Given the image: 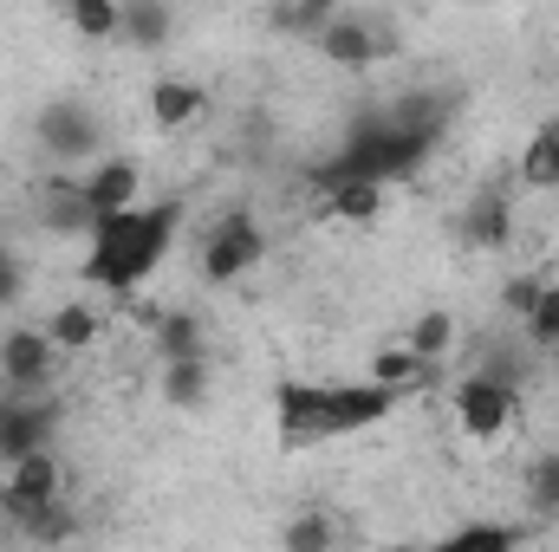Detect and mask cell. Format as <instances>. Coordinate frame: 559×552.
I'll return each mask as SVG.
<instances>
[{
  "instance_id": "6da1fadb",
  "label": "cell",
  "mask_w": 559,
  "mask_h": 552,
  "mask_svg": "<svg viewBox=\"0 0 559 552\" xmlns=\"http://www.w3.org/2000/svg\"><path fill=\"white\" fill-rule=\"evenodd\" d=\"M176 221H182L176 202H131V208H118V215H98L92 235H85L92 248H85V261H79V279H85V286H105V292H118V299L138 292L143 279L169 261Z\"/></svg>"
},
{
  "instance_id": "5bb4252c",
  "label": "cell",
  "mask_w": 559,
  "mask_h": 552,
  "mask_svg": "<svg viewBox=\"0 0 559 552\" xmlns=\"http://www.w3.org/2000/svg\"><path fill=\"white\" fill-rule=\"evenodd\" d=\"M325 215L345 221V228H371V221H384V182H371V176H345V182H332V189H325Z\"/></svg>"
},
{
  "instance_id": "9c48e42d",
  "label": "cell",
  "mask_w": 559,
  "mask_h": 552,
  "mask_svg": "<svg viewBox=\"0 0 559 552\" xmlns=\"http://www.w3.org/2000/svg\"><path fill=\"white\" fill-rule=\"evenodd\" d=\"M59 494H66V468H59V455H52V448H33V455L7 461V488H0L7 514L39 507V501H59Z\"/></svg>"
},
{
  "instance_id": "d4e9b609",
  "label": "cell",
  "mask_w": 559,
  "mask_h": 552,
  "mask_svg": "<svg viewBox=\"0 0 559 552\" xmlns=\"http://www.w3.org/2000/svg\"><path fill=\"white\" fill-rule=\"evenodd\" d=\"M521 325H527V338H534V345H559V279L540 286V299H534V312H527Z\"/></svg>"
},
{
  "instance_id": "4fadbf2b",
  "label": "cell",
  "mask_w": 559,
  "mask_h": 552,
  "mask_svg": "<svg viewBox=\"0 0 559 552\" xmlns=\"http://www.w3.org/2000/svg\"><path fill=\"white\" fill-rule=\"evenodd\" d=\"M462 241L468 248H508L514 241V202L501 189H475V202L462 208Z\"/></svg>"
},
{
  "instance_id": "4316f807",
  "label": "cell",
  "mask_w": 559,
  "mask_h": 552,
  "mask_svg": "<svg viewBox=\"0 0 559 552\" xmlns=\"http://www.w3.org/2000/svg\"><path fill=\"white\" fill-rule=\"evenodd\" d=\"M540 286H547L540 274H514L508 286H501V299H508V312H514V319H527V312H534V299H540Z\"/></svg>"
},
{
  "instance_id": "484cf974",
  "label": "cell",
  "mask_w": 559,
  "mask_h": 552,
  "mask_svg": "<svg viewBox=\"0 0 559 552\" xmlns=\"http://www.w3.org/2000/svg\"><path fill=\"white\" fill-rule=\"evenodd\" d=\"M527 494H534V507H540V514H559V448L534 461V475H527Z\"/></svg>"
},
{
  "instance_id": "ac0fdd59",
  "label": "cell",
  "mask_w": 559,
  "mask_h": 552,
  "mask_svg": "<svg viewBox=\"0 0 559 552\" xmlns=\"http://www.w3.org/2000/svg\"><path fill=\"white\" fill-rule=\"evenodd\" d=\"M169 0H124V26H118V39L124 46H138V52H156L163 39H169Z\"/></svg>"
},
{
  "instance_id": "3957f363",
  "label": "cell",
  "mask_w": 559,
  "mask_h": 552,
  "mask_svg": "<svg viewBox=\"0 0 559 552\" xmlns=\"http://www.w3.org/2000/svg\"><path fill=\"white\" fill-rule=\"evenodd\" d=\"M449 404H455V429H462L475 448H501V442L514 435V422H521V391H514L508 377H495V371L462 377Z\"/></svg>"
},
{
  "instance_id": "52a82bcc",
  "label": "cell",
  "mask_w": 559,
  "mask_h": 552,
  "mask_svg": "<svg viewBox=\"0 0 559 552\" xmlns=\"http://www.w3.org/2000/svg\"><path fill=\"white\" fill-rule=\"evenodd\" d=\"M59 404H46L39 391H26V397H7V416H0V461H20V455H33V448H52V435H59Z\"/></svg>"
},
{
  "instance_id": "e0dca14e",
  "label": "cell",
  "mask_w": 559,
  "mask_h": 552,
  "mask_svg": "<svg viewBox=\"0 0 559 552\" xmlns=\"http://www.w3.org/2000/svg\"><path fill=\"white\" fill-rule=\"evenodd\" d=\"M514 176H521V189H559V124H540L534 137L521 143Z\"/></svg>"
},
{
  "instance_id": "8fae6325",
  "label": "cell",
  "mask_w": 559,
  "mask_h": 552,
  "mask_svg": "<svg viewBox=\"0 0 559 552\" xmlns=\"http://www.w3.org/2000/svg\"><path fill=\"white\" fill-rule=\"evenodd\" d=\"M202 111H209V92H202V79H182V72H169V79H156V85H150V124H156V131H189Z\"/></svg>"
},
{
  "instance_id": "cb8c5ba5",
  "label": "cell",
  "mask_w": 559,
  "mask_h": 552,
  "mask_svg": "<svg viewBox=\"0 0 559 552\" xmlns=\"http://www.w3.org/2000/svg\"><path fill=\"white\" fill-rule=\"evenodd\" d=\"M280 547H286V552H325V547H338V520H332V514H306V520H293V527L280 533Z\"/></svg>"
},
{
  "instance_id": "4dcf8cb0",
  "label": "cell",
  "mask_w": 559,
  "mask_h": 552,
  "mask_svg": "<svg viewBox=\"0 0 559 552\" xmlns=\"http://www.w3.org/2000/svg\"><path fill=\"white\" fill-rule=\"evenodd\" d=\"M0 416H7V397H0Z\"/></svg>"
},
{
  "instance_id": "ffe728a7",
  "label": "cell",
  "mask_w": 559,
  "mask_h": 552,
  "mask_svg": "<svg viewBox=\"0 0 559 552\" xmlns=\"http://www.w3.org/2000/svg\"><path fill=\"white\" fill-rule=\"evenodd\" d=\"M66 26H72L85 46H105V39H118V26H124V0H66Z\"/></svg>"
},
{
  "instance_id": "2e32d148",
  "label": "cell",
  "mask_w": 559,
  "mask_h": 552,
  "mask_svg": "<svg viewBox=\"0 0 559 552\" xmlns=\"http://www.w3.org/2000/svg\"><path fill=\"white\" fill-rule=\"evenodd\" d=\"M371 377H378L384 391H397V397H404V391H417L423 377H429V358L411 351V338H391V345H378V351H371Z\"/></svg>"
},
{
  "instance_id": "8992f818",
  "label": "cell",
  "mask_w": 559,
  "mask_h": 552,
  "mask_svg": "<svg viewBox=\"0 0 559 552\" xmlns=\"http://www.w3.org/2000/svg\"><path fill=\"white\" fill-rule=\"evenodd\" d=\"M312 46H319L332 65H352V72H365V65H378L384 52H397V33H391V26H371V20H358V13H332V20L312 33Z\"/></svg>"
},
{
  "instance_id": "f1b7e54d",
  "label": "cell",
  "mask_w": 559,
  "mask_h": 552,
  "mask_svg": "<svg viewBox=\"0 0 559 552\" xmlns=\"http://www.w3.org/2000/svg\"><path fill=\"white\" fill-rule=\"evenodd\" d=\"M13 292H20V261H13V254L0 248V305H7Z\"/></svg>"
},
{
  "instance_id": "7402d4cb",
  "label": "cell",
  "mask_w": 559,
  "mask_h": 552,
  "mask_svg": "<svg viewBox=\"0 0 559 552\" xmlns=\"http://www.w3.org/2000/svg\"><path fill=\"white\" fill-rule=\"evenodd\" d=\"M156 351H163V358H195V351H202V319H195V312H169V319L156 325Z\"/></svg>"
},
{
  "instance_id": "f546056e",
  "label": "cell",
  "mask_w": 559,
  "mask_h": 552,
  "mask_svg": "<svg viewBox=\"0 0 559 552\" xmlns=\"http://www.w3.org/2000/svg\"><path fill=\"white\" fill-rule=\"evenodd\" d=\"M554 279H559V248H554Z\"/></svg>"
},
{
  "instance_id": "ba28073f",
  "label": "cell",
  "mask_w": 559,
  "mask_h": 552,
  "mask_svg": "<svg viewBox=\"0 0 559 552\" xmlns=\"http://www.w3.org/2000/svg\"><path fill=\"white\" fill-rule=\"evenodd\" d=\"M33 131H39V143H46V156H52V163H79V156H92V149L105 143V124H98L85 105H72V98L46 105Z\"/></svg>"
},
{
  "instance_id": "277c9868",
  "label": "cell",
  "mask_w": 559,
  "mask_h": 552,
  "mask_svg": "<svg viewBox=\"0 0 559 552\" xmlns=\"http://www.w3.org/2000/svg\"><path fill=\"white\" fill-rule=\"evenodd\" d=\"M267 261V235H261V221L254 215H222L209 235H202V254H195V267L209 286H235V279H248L254 267Z\"/></svg>"
},
{
  "instance_id": "30bf717a",
  "label": "cell",
  "mask_w": 559,
  "mask_h": 552,
  "mask_svg": "<svg viewBox=\"0 0 559 552\" xmlns=\"http://www.w3.org/2000/svg\"><path fill=\"white\" fill-rule=\"evenodd\" d=\"M85 182V208H92V221L98 215H118V208H131V202H143V169L131 163V156H105L92 176H79Z\"/></svg>"
},
{
  "instance_id": "44dd1931",
  "label": "cell",
  "mask_w": 559,
  "mask_h": 552,
  "mask_svg": "<svg viewBox=\"0 0 559 552\" xmlns=\"http://www.w3.org/2000/svg\"><path fill=\"white\" fill-rule=\"evenodd\" d=\"M455 332H462V325H455V312H442V305H436V312H423L404 338H411V351H423V358L436 364V358H449V351H455Z\"/></svg>"
},
{
  "instance_id": "d6986e66",
  "label": "cell",
  "mask_w": 559,
  "mask_h": 552,
  "mask_svg": "<svg viewBox=\"0 0 559 552\" xmlns=\"http://www.w3.org/2000/svg\"><path fill=\"white\" fill-rule=\"evenodd\" d=\"M46 332H52V345H59V351H92V345H98V332H105V319H98L85 299H66V305L46 319Z\"/></svg>"
},
{
  "instance_id": "9a60e30c",
  "label": "cell",
  "mask_w": 559,
  "mask_h": 552,
  "mask_svg": "<svg viewBox=\"0 0 559 552\" xmlns=\"http://www.w3.org/2000/svg\"><path fill=\"white\" fill-rule=\"evenodd\" d=\"M209 384H215V364H209V351H195V358H163V404L169 410H202L209 404Z\"/></svg>"
},
{
  "instance_id": "83f0119b",
  "label": "cell",
  "mask_w": 559,
  "mask_h": 552,
  "mask_svg": "<svg viewBox=\"0 0 559 552\" xmlns=\"http://www.w3.org/2000/svg\"><path fill=\"white\" fill-rule=\"evenodd\" d=\"M293 7H299V13H306L312 26H325L332 13H345V0H293Z\"/></svg>"
},
{
  "instance_id": "7a4b0ae2",
  "label": "cell",
  "mask_w": 559,
  "mask_h": 552,
  "mask_svg": "<svg viewBox=\"0 0 559 552\" xmlns=\"http://www.w3.org/2000/svg\"><path fill=\"white\" fill-rule=\"evenodd\" d=\"M391 410H397V391H384L378 377H365V384H299V377H286L274 391V429L286 448L358 435V429L384 422Z\"/></svg>"
},
{
  "instance_id": "7c38bea8",
  "label": "cell",
  "mask_w": 559,
  "mask_h": 552,
  "mask_svg": "<svg viewBox=\"0 0 559 552\" xmlns=\"http://www.w3.org/2000/svg\"><path fill=\"white\" fill-rule=\"evenodd\" d=\"M33 202H39V221L46 228H59V235H92V208H85V182L79 176H46L39 189H33Z\"/></svg>"
},
{
  "instance_id": "603a6c76",
  "label": "cell",
  "mask_w": 559,
  "mask_h": 552,
  "mask_svg": "<svg viewBox=\"0 0 559 552\" xmlns=\"http://www.w3.org/2000/svg\"><path fill=\"white\" fill-rule=\"evenodd\" d=\"M521 540H527V527H495V520H475V527H455L442 547H449V552H475V547L495 552V547H521Z\"/></svg>"
},
{
  "instance_id": "5b68a950",
  "label": "cell",
  "mask_w": 559,
  "mask_h": 552,
  "mask_svg": "<svg viewBox=\"0 0 559 552\" xmlns=\"http://www.w3.org/2000/svg\"><path fill=\"white\" fill-rule=\"evenodd\" d=\"M59 345H52V332L46 325H13L7 338H0V377H7V391L13 397H26V391H46L52 384V371H59Z\"/></svg>"
}]
</instances>
